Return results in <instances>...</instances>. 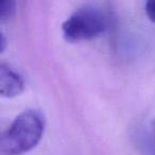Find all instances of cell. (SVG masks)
Instances as JSON below:
<instances>
[{
    "label": "cell",
    "mask_w": 155,
    "mask_h": 155,
    "mask_svg": "<svg viewBox=\"0 0 155 155\" xmlns=\"http://www.w3.org/2000/svg\"><path fill=\"white\" fill-rule=\"evenodd\" d=\"M46 127L44 114L28 108L14 118L0 139L1 155H22L30 152L41 140Z\"/></svg>",
    "instance_id": "obj_1"
},
{
    "label": "cell",
    "mask_w": 155,
    "mask_h": 155,
    "mask_svg": "<svg viewBox=\"0 0 155 155\" xmlns=\"http://www.w3.org/2000/svg\"><path fill=\"white\" fill-rule=\"evenodd\" d=\"M108 19L99 8L83 7L78 9L63 22L62 32L70 43L89 41L106 31Z\"/></svg>",
    "instance_id": "obj_2"
},
{
    "label": "cell",
    "mask_w": 155,
    "mask_h": 155,
    "mask_svg": "<svg viewBox=\"0 0 155 155\" xmlns=\"http://www.w3.org/2000/svg\"><path fill=\"white\" fill-rule=\"evenodd\" d=\"M25 89L22 77L9 64H0V95L3 98H15L21 95Z\"/></svg>",
    "instance_id": "obj_3"
},
{
    "label": "cell",
    "mask_w": 155,
    "mask_h": 155,
    "mask_svg": "<svg viewBox=\"0 0 155 155\" xmlns=\"http://www.w3.org/2000/svg\"><path fill=\"white\" fill-rule=\"evenodd\" d=\"M16 13L15 1H2L0 3V20L7 21L10 20Z\"/></svg>",
    "instance_id": "obj_4"
},
{
    "label": "cell",
    "mask_w": 155,
    "mask_h": 155,
    "mask_svg": "<svg viewBox=\"0 0 155 155\" xmlns=\"http://www.w3.org/2000/svg\"><path fill=\"white\" fill-rule=\"evenodd\" d=\"M144 11L149 19L155 22V1H147L144 5Z\"/></svg>",
    "instance_id": "obj_5"
},
{
    "label": "cell",
    "mask_w": 155,
    "mask_h": 155,
    "mask_svg": "<svg viewBox=\"0 0 155 155\" xmlns=\"http://www.w3.org/2000/svg\"><path fill=\"white\" fill-rule=\"evenodd\" d=\"M7 47V38H5V33H0V51L3 52Z\"/></svg>",
    "instance_id": "obj_6"
},
{
    "label": "cell",
    "mask_w": 155,
    "mask_h": 155,
    "mask_svg": "<svg viewBox=\"0 0 155 155\" xmlns=\"http://www.w3.org/2000/svg\"><path fill=\"white\" fill-rule=\"evenodd\" d=\"M153 135H154V138H155V119L153 121Z\"/></svg>",
    "instance_id": "obj_7"
}]
</instances>
